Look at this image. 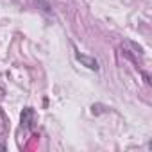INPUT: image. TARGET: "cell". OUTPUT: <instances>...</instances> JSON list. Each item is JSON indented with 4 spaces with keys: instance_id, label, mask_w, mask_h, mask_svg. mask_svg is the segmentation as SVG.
I'll use <instances>...</instances> for the list:
<instances>
[{
    "instance_id": "1",
    "label": "cell",
    "mask_w": 152,
    "mask_h": 152,
    "mask_svg": "<svg viewBox=\"0 0 152 152\" xmlns=\"http://www.w3.org/2000/svg\"><path fill=\"white\" fill-rule=\"evenodd\" d=\"M75 59H77L79 63H83L86 68H90V70H99L100 66H99V61L95 59V57H90V56H86V54H81V52H75Z\"/></svg>"
},
{
    "instance_id": "2",
    "label": "cell",
    "mask_w": 152,
    "mask_h": 152,
    "mask_svg": "<svg viewBox=\"0 0 152 152\" xmlns=\"http://www.w3.org/2000/svg\"><path fill=\"white\" fill-rule=\"evenodd\" d=\"M32 124H34V111H32V107H25L22 113V125L32 127Z\"/></svg>"
},
{
    "instance_id": "3",
    "label": "cell",
    "mask_w": 152,
    "mask_h": 152,
    "mask_svg": "<svg viewBox=\"0 0 152 152\" xmlns=\"http://www.w3.org/2000/svg\"><path fill=\"white\" fill-rule=\"evenodd\" d=\"M36 4H38V6H41L45 13H52V7H50V4L47 2V0H36Z\"/></svg>"
}]
</instances>
